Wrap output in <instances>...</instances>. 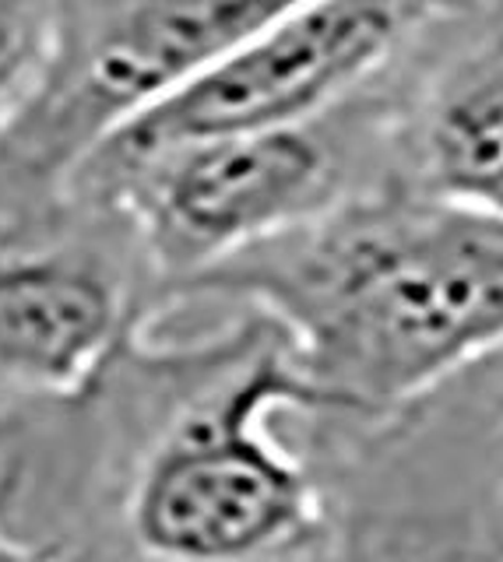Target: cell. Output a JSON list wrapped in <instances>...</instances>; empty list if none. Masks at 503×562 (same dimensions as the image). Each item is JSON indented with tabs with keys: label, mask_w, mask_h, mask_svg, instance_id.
Instances as JSON below:
<instances>
[{
	"label": "cell",
	"mask_w": 503,
	"mask_h": 562,
	"mask_svg": "<svg viewBox=\"0 0 503 562\" xmlns=\"http://www.w3.org/2000/svg\"><path fill=\"white\" fill-rule=\"evenodd\" d=\"M458 8L461 0H306L145 105L102 140L78 176L127 169L190 140L332 116L398 49Z\"/></svg>",
	"instance_id": "5b68a950"
},
{
	"label": "cell",
	"mask_w": 503,
	"mask_h": 562,
	"mask_svg": "<svg viewBox=\"0 0 503 562\" xmlns=\"http://www.w3.org/2000/svg\"><path fill=\"white\" fill-rule=\"evenodd\" d=\"M187 299L286 330L310 415L349 447L503 351V215L391 183L198 274Z\"/></svg>",
	"instance_id": "7a4b0ae2"
},
{
	"label": "cell",
	"mask_w": 503,
	"mask_h": 562,
	"mask_svg": "<svg viewBox=\"0 0 503 562\" xmlns=\"http://www.w3.org/2000/svg\"><path fill=\"white\" fill-rule=\"evenodd\" d=\"M60 0H0V131L40 88L57 43Z\"/></svg>",
	"instance_id": "9c48e42d"
},
{
	"label": "cell",
	"mask_w": 503,
	"mask_h": 562,
	"mask_svg": "<svg viewBox=\"0 0 503 562\" xmlns=\"http://www.w3.org/2000/svg\"><path fill=\"white\" fill-rule=\"evenodd\" d=\"M0 562H46V559L40 552H32L29 544H22L4 524H0Z\"/></svg>",
	"instance_id": "30bf717a"
},
{
	"label": "cell",
	"mask_w": 503,
	"mask_h": 562,
	"mask_svg": "<svg viewBox=\"0 0 503 562\" xmlns=\"http://www.w3.org/2000/svg\"><path fill=\"white\" fill-rule=\"evenodd\" d=\"M338 113L300 127L190 140L127 169L78 176L67 193L110 204L131 225L169 310L208 268L349 198V123Z\"/></svg>",
	"instance_id": "277c9868"
},
{
	"label": "cell",
	"mask_w": 503,
	"mask_h": 562,
	"mask_svg": "<svg viewBox=\"0 0 503 562\" xmlns=\"http://www.w3.org/2000/svg\"><path fill=\"white\" fill-rule=\"evenodd\" d=\"M163 310L131 225L67 193L0 239V397L78 391Z\"/></svg>",
	"instance_id": "8992f818"
},
{
	"label": "cell",
	"mask_w": 503,
	"mask_h": 562,
	"mask_svg": "<svg viewBox=\"0 0 503 562\" xmlns=\"http://www.w3.org/2000/svg\"><path fill=\"white\" fill-rule=\"evenodd\" d=\"M415 187L503 215V43L482 49L426 102Z\"/></svg>",
	"instance_id": "ba28073f"
},
{
	"label": "cell",
	"mask_w": 503,
	"mask_h": 562,
	"mask_svg": "<svg viewBox=\"0 0 503 562\" xmlns=\"http://www.w3.org/2000/svg\"><path fill=\"white\" fill-rule=\"evenodd\" d=\"M338 457L332 562H503V391L472 436L398 422Z\"/></svg>",
	"instance_id": "52a82bcc"
},
{
	"label": "cell",
	"mask_w": 503,
	"mask_h": 562,
	"mask_svg": "<svg viewBox=\"0 0 503 562\" xmlns=\"http://www.w3.org/2000/svg\"><path fill=\"white\" fill-rule=\"evenodd\" d=\"M282 412L310 394L271 316L142 330L71 394L0 397V524L46 562H332L335 488Z\"/></svg>",
	"instance_id": "6da1fadb"
},
{
	"label": "cell",
	"mask_w": 503,
	"mask_h": 562,
	"mask_svg": "<svg viewBox=\"0 0 503 562\" xmlns=\"http://www.w3.org/2000/svg\"><path fill=\"white\" fill-rule=\"evenodd\" d=\"M306 0H60L57 43L0 131V239L54 211L92 151Z\"/></svg>",
	"instance_id": "3957f363"
}]
</instances>
